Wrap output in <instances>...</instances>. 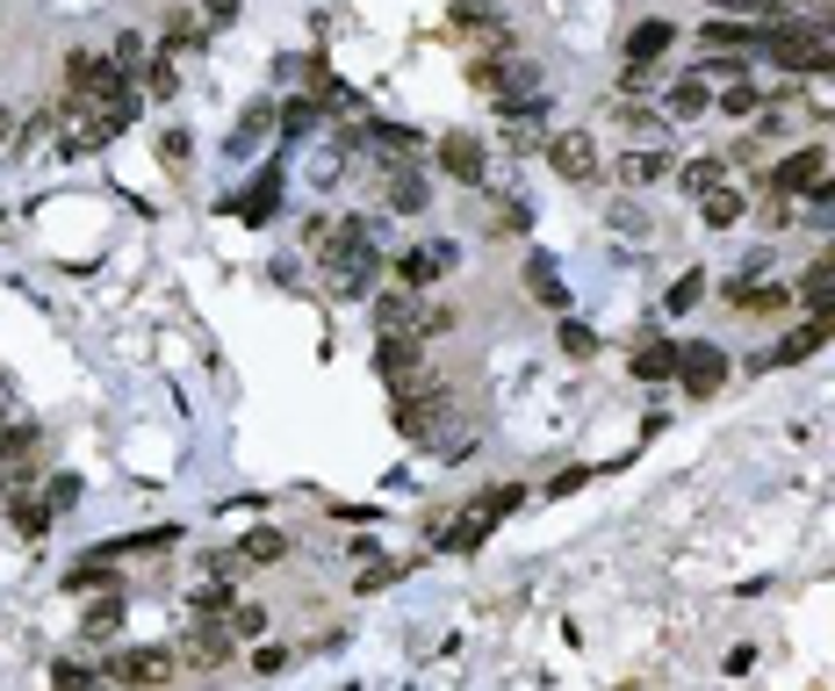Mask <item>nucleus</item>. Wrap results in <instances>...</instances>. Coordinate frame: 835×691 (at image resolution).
I'll use <instances>...</instances> for the list:
<instances>
[{
	"mask_svg": "<svg viewBox=\"0 0 835 691\" xmlns=\"http://www.w3.org/2000/svg\"><path fill=\"white\" fill-rule=\"evenodd\" d=\"M302 245H310V253H325V245H331V224H325V217H302Z\"/></svg>",
	"mask_w": 835,
	"mask_h": 691,
	"instance_id": "c03bdc74",
	"label": "nucleus"
},
{
	"mask_svg": "<svg viewBox=\"0 0 835 691\" xmlns=\"http://www.w3.org/2000/svg\"><path fill=\"white\" fill-rule=\"evenodd\" d=\"M223 655H231V626H217V620H209V626H195V641H188V663H223Z\"/></svg>",
	"mask_w": 835,
	"mask_h": 691,
	"instance_id": "5701e85b",
	"label": "nucleus"
},
{
	"mask_svg": "<svg viewBox=\"0 0 835 691\" xmlns=\"http://www.w3.org/2000/svg\"><path fill=\"white\" fill-rule=\"evenodd\" d=\"M799 296H807L814 310H822V303H835V267H814L807 282H799Z\"/></svg>",
	"mask_w": 835,
	"mask_h": 691,
	"instance_id": "58836bf2",
	"label": "nucleus"
},
{
	"mask_svg": "<svg viewBox=\"0 0 835 691\" xmlns=\"http://www.w3.org/2000/svg\"><path fill=\"white\" fill-rule=\"evenodd\" d=\"M0 411H14V382L8 375H0Z\"/></svg>",
	"mask_w": 835,
	"mask_h": 691,
	"instance_id": "603ef678",
	"label": "nucleus"
},
{
	"mask_svg": "<svg viewBox=\"0 0 835 691\" xmlns=\"http://www.w3.org/2000/svg\"><path fill=\"white\" fill-rule=\"evenodd\" d=\"M173 87H180V66H173V51L145 58V95H173Z\"/></svg>",
	"mask_w": 835,
	"mask_h": 691,
	"instance_id": "c756f323",
	"label": "nucleus"
},
{
	"mask_svg": "<svg viewBox=\"0 0 835 691\" xmlns=\"http://www.w3.org/2000/svg\"><path fill=\"white\" fill-rule=\"evenodd\" d=\"M519 504H526V490H519V483H497L490 497H483V512L497 519V512H519Z\"/></svg>",
	"mask_w": 835,
	"mask_h": 691,
	"instance_id": "a19ab883",
	"label": "nucleus"
},
{
	"mask_svg": "<svg viewBox=\"0 0 835 691\" xmlns=\"http://www.w3.org/2000/svg\"><path fill=\"white\" fill-rule=\"evenodd\" d=\"M138 109H145L138 80H123L116 95H101V101H72V109H66V130H58V151H66V159H87V151L116 145V137L138 122Z\"/></svg>",
	"mask_w": 835,
	"mask_h": 691,
	"instance_id": "f257e3e1",
	"label": "nucleus"
},
{
	"mask_svg": "<svg viewBox=\"0 0 835 691\" xmlns=\"http://www.w3.org/2000/svg\"><path fill=\"white\" fill-rule=\"evenodd\" d=\"M317 116H325V109H317L310 95H296V101L281 109V130H288V137H302V130H317Z\"/></svg>",
	"mask_w": 835,
	"mask_h": 691,
	"instance_id": "72a5a7b5",
	"label": "nucleus"
},
{
	"mask_svg": "<svg viewBox=\"0 0 835 691\" xmlns=\"http://www.w3.org/2000/svg\"><path fill=\"white\" fill-rule=\"evenodd\" d=\"M822 180H828V159L807 145V151H793V159L771 174V188H778V195H822Z\"/></svg>",
	"mask_w": 835,
	"mask_h": 691,
	"instance_id": "9d476101",
	"label": "nucleus"
},
{
	"mask_svg": "<svg viewBox=\"0 0 835 691\" xmlns=\"http://www.w3.org/2000/svg\"><path fill=\"white\" fill-rule=\"evenodd\" d=\"M814 109H807V101H799V95H771L764 101V109H756V130H764V137H793L799 130V122H807Z\"/></svg>",
	"mask_w": 835,
	"mask_h": 691,
	"instance_id": "2eb2a0df",
	"label": "nucleus"
},
{
	"mask_svg": "<svg viewBox=\"0 0 835 691\" xmlns=\"http://www.w3.org/2000/svg\"><path fill=\"white\" fill-rule=\"evenodd\" d=\"M109 684H123V691H166V684H173V649H123V655H109Z\"/></svg>",
	"mask_w": 835,
	"mask_h": 691,
	"instance_id": "39448f33",
	"label": "nucleus"
},
{
	"mask_svg": "<svg viewBox=\"0 0 835 691\" xmlns=\"http://www.w3.org/2000/svg\"><path fill=\"white\" fill-rule=\"evenodd\" d=\"M66 87H72V101H101V95L123 87V72H116L109 51H72L66 58Z\"/></svg>",
	"mask_w": 835,
	"mask_h": 691,
	"instance_id": "423d86ee",
	"label": "nucleus"
},
{
	"mask_svg": "<svg viewBox=\"0 0 835 691\" xmlns=\"http://www.w3.org/2000/svg\"><path fill=\"white\" fill-rule=\"evenodd\" d=\"M267 116H275V109H267V101H252V109H246V122H238V130H231V151H252V145H260V137L275 130V122H267Z\"/></svg>",
	"mask_w": 835,
	"mask_h": 691,
	"instance_id": "cd10ccee",
	"label": "nucleus"
},
{
	"mask_svg": "<svg viewBox=\"0 0 835 691\" xmlns=\"http://www.w3.org/2000/svg\"><path fill=\"white\" fill-rule=\"evenodd\" d=\"M756 37H764V22H727V14H713L706 29H698V51H735V58H749L756 51Z\"/></svg>",
	"mask_w": 835,
	"mask_h": 691,
	"instance_id": "ddd939ff",
	"label": "nucleus"
},
{
	"mask_svg": "<svg viewBox=\"0 0 835 691\" xmlns=\"http://www.w3.org/2000/svg\"><path fill=\"white\" fill-rule=\"evenodd\" d=\"M231 8H238V0H202V22H209V29H217V22H231Z\"/></svg>",
	"mask_w": 835,
	"mask_h": 691,
	"instance_id": "8fccbe9b",
	"label": "nucleus"
},
{
	"mask_svg": "<svg viewBox=\"0 0 835 691\" xmlns=\"http://www.w3.org/2000/svg\"><path fill=\"white\" fill-rule=\"evenodd\" d=\"M275 203H281V174H260V188L238 203V217H246V224H267V217H275Z\"/></svg>",
	"mask_w": 835,
	"mask_h": 691,
	"instance_id": "a878e982",
	"label": "nucleus"
},
{
	"mask_svg": "<svg viewBox=\"0 0 835 691\" xmlns=\"http://www.w3.org/2000/svg\"><path fill=\"white\" fill-rule=\"evenodd\" d=\"M43 504H51V519H58V512H72V504H80V475H51Z\"/></svg>",
	"mask_w": 835,
	"mask_h": 691,
	"instance_id": "4c0bfd02",
	"label": "nucleus"
},
{
	"mask_svg": "<svg viewBox=\"0 0 835 691\" xmlns=\"http://www.w3.org/2000/svg\"><path fill=\"white\" fill-rule=\"evenodd\" d=\"M720 180H727V166H720V159H692V166H685V188H692V195L720 188Z\"/></svg>",
	"mask_w": 835,
	"mask_h": 691,
	"instance_id": "c9c22d12",
	"label": "nucleus"
},
{
	"mask_svg": "<svg viewBox=\"0 0 835 691\" xmlns=\"http://www.w3.org/2000/svg\"><path fill=\"white\" fill-rule=\"evenodd\" d=\"M526 288H534L548 310H561L569 303V288H561V274H555V259H526Z\"/></svg>",
	"mask_w": 835,
	"mask_h": 691,
	"instance_id": "b1692460",
	"label": "nucleus"
},
{
	"mask_svg": "<svg viewBox=\"0 0 835 691\" xmlns=\"http://www.w3.org/2000/svg\"><path fill=\"white\" fill-rule=\"evenodd\" d=\"M698 217H706V230H735V224H742V195L720 180V188L698 195Z\"/></svg>",
	"mask_w": 835,
	"mask_h": 691,
	"instance_id": "6ab92c4d",
	"label": "nucleus"
},
{
	"mask_svg": "<svg viewBox=\"0 0 835 691\" xmlns=\"http://www.w3.org/2000/svg\"><path fill=\"white\" fill-rule=\"evenodd\" d=\"M109 583H116L109 576V555H87L80 570H66V591H109Z\"/></svg>",
	"mask_w": 835,
	"mask_h": 691,
	"instance_id": "c85d7f7f",
	"label": "nucleus"
},
{
	"mask_svg": "<svg viewBox=\"0 0 835 691\" xmlns=\"http://www.w3.org/2000/svg\"><path fill=\"white\" fill-rule=\"evenodd\" d=\"M439 174H454L461 188H476V180H483V145H476V130H447V137H439Z\"/></svg>",
	"mask_w": 835,
	"mask_h": 691,
	"instance_id": "1a4fd4ad",
	"label": "nucleus"
},
{
	"mask_svg": "<svg viewBox=\"0 0 835 691\" xmlns=\"http://www.w3.org/2000/svg\"><path fill=\"white\" fill-rule=\"evenodd\" d=\"M14 137H22V130H14V109H0V151H8Z\"/></svg>",
	"mask_w": 835,
	"mask_h": 691,
	"instance_id": "3c124183",
	"label": "nucleus"
},
{
	"mask_svg": "<svg viewBox=\"0 0 835 691\" xmlns=\"http://www.w3.org/2000/svg\"><path fill=\"white\" fill-rule=\"evenodd\" d=\"M418 367H425L418 339H382V346H375V375H382L389 389H411V382H418Z\"/></svg>",
	"mask_w": 835,
	"mask_h": 691,
	"instance_id": "f8f14e48",
	"label": "nucleus"
},
{
	"mask_svg": "<svg viewBox=\"0 0 835 691\" xmlns=\"http://www.w3.org/2000/svg\"><path fill=\"white\" fill-rule=\"evenodd\" d=\"M713 14H727V22H742V14H764V0H713Z\"/></svg>",
	"mask_w": 835,
	"mask_h": 691,
	"instance_id": "49530a36",
	"label": "nucleus"
},
{
	"mask_svg": "<svg viewBox=\"0 0 835 691\" xmlns=\"http://www.w3.org/2000/svg\"><path fill=\"white\" fill-rule=\"evenodd\" d=\"M677 382H685V396H713L727 382V353L720 346H677Z\"/></svg>",
	"mask_w": 835,
	"mask_h": 691,
	"instance_id": "0eeeda50",
	"label": "nucleus"
},
{
	"mask_svg": "<svg viewBox=\"0 0 835 691\" xmlns=\"http://www.w3.org/2000/svg\"><path fill=\"white\" fill-rule=\"evenodd\" d=\"M670 43H677V29L663 22V14H648V22H634V37H627V66H656Z\"/></svg>",
	"mask_w": 835,
	"mask_h": 691,
	"instance_id": "4468645a",
	"label": "nucleus"
},
{
	"mask_svg": "<svg viewBox=\"0 0 835 691\" xmlns=\"http://www.w3.org/2000/svg\"><path fill=\"white\" fill-rule=\"evenodd\" d=\"M619 80H627V95H648V87H656V66H627Z\"/></svg>",
	"mask_w": 835,
	"mask_h": 691,
	"instance_id": "de8ad7c7",
	"label": "nucleus"
},
{
	"mask_svg": "<svg viewBox=\"0 0 835 691\" xmlns=\"http://www.w3.org/2000/svg\"><path fill=\"white\" fill-rule=\"evenodd\" d=\"M561 353H569V361H590V353H598V332L576 325V317H561Z\"/></svg>",
	"mask_w": 835,
	"mask_h": 691,
	"instance_id": "473e14b6",
	"label": "nucleus"
},
{
	"mask_svg": "<svg viewBox=\"0 0 835 691\" xmlns=\"http://www.w3.org/2000/svg\"><path fill=\"white\" fill-rule=\"evenodd\" d=\"M116 626H123V598H95V612H87V626H80V634L87 641H116Z\"/></svg>",
	"mask_w": 835,
	"mask_h": 691,
	"instance_id": "393cba45",
	"label": "nucleus"
},
{
	"mask_svg": "<svg viewBox=\"0 0 835 691\" xmlns=\"http://www.w3.org/2000/svg\"><path fill=\"white\" fill-rule=\"evenodd\" d=\"M756 109H764V95H756L749 80H727L720 95H713V116H727V122H756Z\"/></svg>",
	"mask_w": 835,
	"mask_h": 691,
	"instance_id": "a211bd4d",
	"label": "nucleus"
},
{
	"mask_svg": "<svg viewBox=\"0 0 835 691\" xmlns=\"http://www.w3.org/2000/svg\"><path fill=\"white\" fill-rule=\"evenodd\" d=\"M698 296H706V274H685V282H677V288H670V310H692V303H698Z\"/></svg>",
	"mask_w": 835,
	"mask_h": 691,
	"instance_id": "79ce46f5",
	"label": "nucleus"
},
{
	"mask_svg": "<svg viewBox=\"0 0 835 691\" xmlns=\"http://www.w3.org/2000/svg\"><path fill=\"white\" fill-rule=\"evenodd\" d=\"M281 555H288V541H281L275 526H252L246 533V562H281Z\"/></svg>",
	"mask_w": 835,
	"mask_h": 691,
	"instance_id": "7c9ffc66",
	"label": "nucleus"
},
{
	"mask_svg": "<svg viewBox=\"0 0 835 691\" xmlns=\"http://www.w3.org/2000/svg\"><path fill=\"white\" fill-rule=\"evenodd\" d=\"M368 137H375V145H389V151H411L418 145V130H404V122H368Z\"/></svg>",
	"mask_w": 835,
	"mask_h": 691,
	"instance_id": "ea45409f",
	"label": "nucleus"
},
{
	"mask_svg": "<svg viewBox=\"0 0 835 691\" xmlns=\"http://www.w3.org/2000/svg\"><path fill=\"white\" fill-rule=\"evenodd\" d=\"M447 267H454V245H411V253H397V282L404 288H433Z\"/></svg>",
	"mask_w": 835,
	"mask_h": 691,
	"instance_id": "9b49d317",
	"label": "nucleus"
},
{
	"mask_svg": "<svg viewBox=\"0 0 835 691\" xmlns=\"http://www.w3.org/2000/svg\"><path fill=\"white\" fill-rule=\"evenodd\" d=\"M325 259H331V296H339V303H360V296L375 288V267H382V253H375V224H368V217L331 224Z\"/></svg>",
	"mask_w": 835,
	"mask_h": 691,
	"instance_id": "f03ea898",
	"label": "nucleus"
},
{
	"mask_svg": "<svg viewBox=\"0 0 835 691\" xmlns=\"http://www.w3.org/2000/svg\"><path fill=\"white\" fill-rule=\"evenodd\" d=\"M548 166L561 180H590L598 174V145H590V130H555L548 137Z\"/></svg>",
	"mask_w": 835,
	"mask_h": 691,
	"instance_id": "6e6552de",
	"label": "nucleus"
},
{
	"mask_svg": "<svg viewBox=\"0 0 835 691\" xmlns=\"http://www.w3.org/2000/svg\"><path fill=\"white\" fill-rule=\"evenodd\" d=\"M0 519H14L22 541H43V533H51V504H29V497H8V504H0Z\"/></svg>",
	"mask_w": 835,
	"mask_h": 691,
	"instance_id": "4be33fe9",
	"label": "nucleus"
},
{
	"mask_svg": "<svg viewBox=\"0 0 835 691\" xmlns=\"http://www.w3.org/2000/svg\"><path fill=\"white\" fill-rule=\"evenodd\" d=\"M584 483H590V468H561L548 483V497H569V490H584Z\"/></svg>",
	"mask_w": 835,
	"mask_h": 691,
	"instance_id": "a18cd8bd",
	"label": "nucleus"
},
{
	"mask_svg": "<svg viewBox=\"0 0 835 691\" xmlns=\"http://www.w3.org/2000/svg\"><path fill=\"white\" fill-rule=\"evenodd\" d=\"M698 116H713V95H706V80L692 72V80L670 87V116H663V122H698Z\"/></svg>",
	"mask_w": 835,
	"mask_h": 691,
	"instance_id": "f3484780",
	"label": "nucleus"
},
{
	"mask_svg": "<svg viewBox=\"0 0 835 691\" xmlns=\"http://www.w3.org/2000/svg\"><path fill=\"white\" fill-rule=\"evenodd\" d=\"M425 203H433L425 174H411V166H404V174L389 180V209H397V217H425Z\"/></svg>",
	"mask_w": 835,
	"mask_h": 691,
	"instance_id": "412c9836",
	"label": "nucleus"
},
{
	"mask_svg": "<svg viewBox=\"0 0 835 691\" xmlns=\"http://www.w3.org/2000/svg\"><path fill=\"white\" fill-rule=\"evenodd\" d=\"M785 303H793V296H785V288H778V282H764V288H756V282H749V296H742V310H764V317H778V310H785Z\"/></svg>",
	"mask_w": 835,
	"mask_h": 691,
	"instance_id": "f704fd0d",
	"label": "nucleus"
},
{
	"mask_svg": "<svg viewBox=\"0 0 835 691\" xmlns=\"http://www.w3.org/2000/svg\"><path fill=\"white\" fill-rule=\"evenodd\" d=\"M634 375H642V382H670V375H677V339H642V353H634Z\"/></svg>",
	"mask_w": 835,
	"mask_h": 691,
	"instance_id": "aec40b11",
	"label": "nucleus"
},
{
	"mask_svg": "<svg viewBox=\"0 0 835 691\" xmlns=\"http://www.w3.org/2000/svg\"><path fill=\"white\" fill-rule=\"evenodd\" d=\"M663 174H670V159H663L656 145H648V151H627V159L613 166V180H619V188H656Z\"/></svg>",
	"mask_w": 835,
	"mask_h": 691,
	"instance_id": "dca6fc26",
	"label": "nucleus"
},
{
	"mask_svg": "<svg viewBox=\"0 0 835 691\" xmlns=\"http://www.w3.org/2000/svg\"><path fill=\"white\" fill-rule=\"evenodd\" d=\"M613 224L627 230V238H642V230H656V224H642V209H613Z\"/></svg>",
	"mask_w": 835,
	"mask_h": 691,
	"instance_id": "09e8293b",
	"label": "nucleus"
},
{
	"mask_svg": "<svg viewBox=\"0 0 835 691\" xmlns=\"http://www.w3.org/2000/svg\"><path fill=\"white\" fill-rule=\"evenodd\" d=\"M447 317L425 310V288H382L375 296V332L382 339H418V332H439Z\"/></svg>",
	"mask_w": 835,
	"mask_h": 691,
	"instance_id": "20e7f679",
	"label": "nucleus"
},
{
	"mask_svg": "<svg viewBox=\"0 0 835 691\" xmlns=\"http://www.w3.org/2000/svg\"><path fill=\"white\" fill-rule=\"evenodd\" d=\"M454 22H461V29H483V37H497V43H505V29H497L490 0H461V8H454Z\"/></svg>",
	"mask_w": 835,
	"mask_h": 691,
	"instance_id": "2f4dec72",
	"label": "nucleus"
},
{
	"mask_svg": "<svg viewBox=\"0 0 835 691\" xmlns=\"http://www.w3.org/2000/svg\"><path fill=\"white\" fill-rule=\"evenodd\" d=\"M195 605H202V612H223V605H231V583H202V591H195Z\"/></svg>",
	"mask_w": 835,
	"mask_h": 691,
	"instance_id": "37998d69",
	"label": "nucleus"
},
{
	"mask_svg": "<svg viewBox=\"0 0 835 691\" xmlns=\"http://www.w3.org/2000/svg\"><path fill=\"white\" fill-rule=\"evenodd\" d=\"M756 51H764L771 66H785V72H835V43L814 22H764Z\"/></svg>",
	"mask_w": 835,
	"mask_h": 691,
	"instance_id": "7ed1b4c3",
	"label": "nucleus"
},
{
	"mask_svg": "<svg viewBox=\"0 0 835 691\" xmlns=\"http://www.w3.org/2000/svg\"><path fill=\"white\" fill-rule=\"evenodd\" d=\"M764 8H799V0H764Z\"/></svg>",
	"mask_w": 835,
	"mask_h": 691,
	"instance_id": "864d4df0",
	"label": "nucleus"
},
{
	"mask_svg": "<svg viewBox=\"0 0 835 691\" xmlns=\"http://www.w3.org/2000/svg\"><path fill=\"white\" fill-rule=\"evenodd\" d=\"M37 447V425H14V411H0V461H22Z\"/></svg>",
	"mask_w": 835,
	"mask_h": 691,
	"instance_id": "bb28decb",
	"label": "nucleus"
},
{
	"mask_svg": "<svg viewBox=\"0 0 835 691\" xmlns=\"http://www.w3.org/2000/svg\"><path fill=\"white\" fill-rule=\"evenodd\" d=\"M223 626H231V641H252V634H267V612L260 605H231V620H223Z\"/></svg>",
	"mask_w": 835,
	"mask_h": 691,
	"instance_id": "e433bc0d",
	"label": "nucleus"
}]
</instances>
